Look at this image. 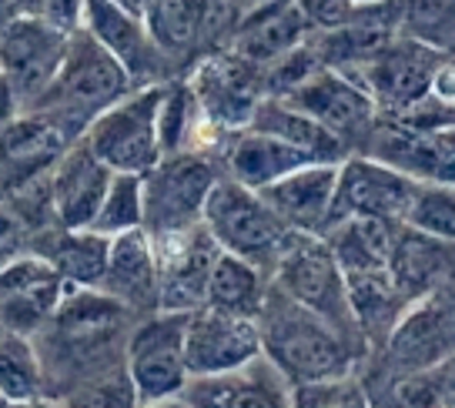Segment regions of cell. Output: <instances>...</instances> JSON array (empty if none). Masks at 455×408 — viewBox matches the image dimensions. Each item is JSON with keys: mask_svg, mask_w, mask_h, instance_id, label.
<instances>
[{"mask_svg": "<svg viewBox=\"0 0 455 408\" xmlns=\"http://www.w3.org/2000/svg\"><path fill=\"white\" fill-rule=\"evenodd\" d=\"M258 328H261V352L291 388L352 379L355 365L352 338H345L315 311L284 298L275 284L268 288L265 308L258 315Z\"/></svg>", "mask_w": 455, "mask_h": 408, "instance_id": "1", "label": "cell"}, {"mask_svg": "<svg viewBox=\"0 0 455 408\" xmlns=\"http://www.w3.org/2000/svg\"><path fill=\"white\" fill-rule=\"evenodd\" d=\"M131 91H138V87L131 84L128 71L81 28L74 30L71 47H68V57L57 71L54 84L37 100L34 111L54 117L74 141H81L91 121L114 108L121 98H128Z\"/></svg>", "mask_w": 455, "mask_h": 408, "instance_id": "2", "label": "cell"}, {"mask_svg": "<svg viewBox=\"0 0 455 408\" xmlns=\"http://www.w3.org/2000/svg\"><path fill=\"white\" fill-rule=\"evenodd\" d=\"M164 84L138 87L114 108L98 114L81 141L111 174H138L161 164V138H157V111H161Z\"/></svg>", "mask_w": 455, "mask_h": 408, "instance_id": "3", "label": "cell"}, {"mask_svg": "<svg viewBox=\"0 0 455 408\" xmlns=\"http://www.w3.org/2000/svg\"><path fill=\"white\" fill-rule=\"evenodd\" d=\"M271 284L284 298H291L295 305L315 311L318 318H325L345 338H352V332H358L341 268L325 238L291 231L282 254H278V261L271 268Z\"/></svg>", "mask_w": 455, "mask_h": 408, "instance_id": "4", "label": "cell"}, {"mask_svg": "<svg viewBox=\"0 0 455 408\" xmlns=\"http://www.w3.org/2000/svg\"><path fill=\"white\" fill-rule=\"evenodd\" d=\"M201 225L208 228V235L221 252L251 261L261 271L268 265L275 268L284 241L291 235L282 218L265 204V197L231 178L214 184Z\"/></svg>", "mask_w": 455, "mask_h": 408, "instance_id": "5", "label": "cell"}, {"mask_svg": "<svg viewBox=\"0 0 455 408\" xmlns=\"http://www.w3.org/2000/svg\"><path fill=\"white\" fill-rule=\"evenodd\" d=\"M71 37V30L57 28L34 4L20 7L0 28V71L14 91L20 114L34 111L37 100L51 91L57 71L68 57Z\"/></svg>", "mask_w": 455, "mask_h": 408, "instance_id": "6", "label": "cell"}, {"mask_svg": "<svg viewBox=\"0 0 455 408\" xmlns=\"http://www.w3.org/2000/svg\"><path fill=\"white\" fill-rule=\"evenodd\" d=\"M218 181H221L218 168L208 155L185 151V155L161 157V164L141 178L144 231L151 238H168V235L198 228L208 195Z\"/></svg>", "mask_w": 455, "mask_h": 408, "instance_id": "7", "label": "cell"}, {"mask_svg": "<svg viewBox=\"0 0 455 408\" xmlns=\"http://www.w3.org/2000/svg\"><path fill=\"white\" fill-rule=\"evenodd\" d=\"M185 328L188 315L157 311L148 315L124 341V372L141 405L185 395L191 381L185 362Z\"/></svg>", "mask_w": 455, "mask_h": 408, "instance_id": "8", "label": "cell"}, {"mask_svg": "<svg viewBox=\"0 0 455 408\" xmlns=\"http://www.w3.org/2000/svg\"><path fill=\"white\" fill-rule=\"evenodd\" d=\"M185 84L191 87L198 117L218 134L248 131L258 104L268 98L265 71L235 57L231 51L204 57Z\"/></svg>", "mask_w": 455, "mask_h": 408, "instance_id": "9", "label": "cell"}, {"mask_svg": "<svg viewBox=\"0 0 455 408\" xmlns=\"http://www.w3.org/2000/svg\"><path fill=\"white\" fill-rule=\"evenodd\" d=\"M415 191H419V181L375 157H345L339 164V188H335L328 231L355 218L385 221L395 228L405 225Z\"/></svg>", "mask_w": 455, "mask_h": 408, "instance_id": "10", "label": "cell"}, {"mask_svg": "<svg viewBox=\"0 0 455 408\" xmlns=\"http://www.w3.org/2000/svg\"><path fill=\"white\" fill-rule=\"evenodd\" d=\"M385 341L392 375L445 365L455 355V282L412 301Z\"/></svg>", "mask_w": 455, "mask_h": 408, "instance_id": "11", "label": "cell"}, {"mask_svg": "<svg viewBox=\"0 0 455 408\" xmlns=\"http://www.w3.org/2000/svg\"><path fill=\"white\" fill-rule=\"evenodd\" d=\"M261 352V328L255 318L228 315V311L201 308L188 315L185 328V362L195 379H221L255 365Z\"/></svg>", "mask_w": 455, "mask_h": 408, "instance_id": "12", "label": "cell"}, {"mask_svg": "<svg viewBox=\"0 0 455 408\" xmlns=\"http://www.w3.org/2000/svg\"><path fill=\"white\" fill-rule=\"evenodd\" d=\"M157 252V311L195 315L208 301V282L221 258L208 228L198 225L181 235L151 238Z\"/></svg>", "mask_w": 455, "mask_h": 408, "instance_id": "13", "label": "cell"}, {"mask_svg": "<svg viewBox=\"0 0 455 408\" xmlns=\"http://www.w3.org/2000/svg\"><path fill=\"white\" fill-rule=\"evenodd\" d=\"M442 71L439 51L419 41H392L379 57L362 64V74H348L369 91L375 108L388 117L409 111L432 94L435 74Z\"/></svg>", "mask_w": 455, "mask_h": 408, "instance_id": "14", "label": "cell"}, {"mask_svg": "<svg viewBox=\"0 0 455 408\" xmlns=\"http://www.w3.org/2000/svg\"><path fill=\"white\" fill-rule=\"evenodd\" d=\"M284 104H291L295 111L312 117L315 124H322L328 134H335L345 148L352 138L365 134L375 127V100L369 91L358 84L355 77H348L339 68H318L301 81L291 94H284Z\"/></svg>", "mask_w": 455, "mask_h": 408, "instance_id": "15", "label": "cell"}, {"mask_svg": "<svg viewBox=\"0 0 455 408\" xmlns=\"http://www.w3.org/2000/svg\"><path fill=\"white\" fill-rule=\"evenodd\" d=\"M71 144L74 138L54 117L37 111L17 114L11 124L0 127V201L47 178Z\"/></svg>", "mask_w": 455, "mask_h": 408, "instance_id": "16", "label": "cell"}, {"mask_svg": "<svg viewBox=\"0 0 455 408\" xmlns=\"http://www.w3.org/2000/svg\"><path fill=\"white\" fill-rule=\"evenodd\" d=\"M81 28L128 71L134 87L157 84L155 74L161 71L164 54L157 51L151 34L144 28L141 4H117V0H87L84 24Z\"/></svg>", "mask_w": 455, "mask_h": 408, "instance_id": "17", "label": "cell"}, {"mask_svg": "<svg viewBox=\"0 0 455 408\" xmlns=\"http://www.w3.org/2000/svg\"><path fill=\"white\" fill-rule=\"evenodd\" d=\"M68 284L41 254L14 261L0 271V332L34 338L54 322Z\"/></svg>", "mask_w": 455, "mask_h": 408, "instance_id": "18", "label": "cell"}, {"mask_svg": "<svg viewBox=\"0 0 455 408\" xmlns=\"http://www.w3.org/2000/svg\"><path fill=\"white\" fill-rule=\"evenodd\" d=\"M111 178L114 174L87 151L84 141H74L68 148V155L57 161V168L47 174L54 228L91 231L100 204H104V195L111 188Z\"/></svg>", "mask_w": 455, "mask_h": 408, "instance_id": "19", "label": "cell"}, {"mask_svg": "<svg viewBox=\"0 0 455 408\" xmlns=\"http://www.w3.org/2000/svg\"><path fill=\"white\" fill-rule=\"evenodd\" d=\"M339 188V164H308L258 195L295 235H325Z\"/></svg>", "mask_w": 455, "mask_h": 408, "instance_id": "20", "label": "cell"}, {"mask_svg": "<svg viewBox=\"0 0 455 408\" xmlns=\"http://www.w3.org/2000/svg\"><path fill=\"white\" fill-rule=\"evenodd\" d=\"M369 157L409 174L419 184L455 188V131L409 134L392 124H375Z\"/></svg>", "mask_w": 455, "mask_h": 408, "instance_id": "21", "label": "cell"}, {"mask_svg": "<svg viewBox=\"0 0 455 408\" xmlns=\"http://www.w3.org/2000/svg\"><path fill=\"white\" fill-rule=\"evenodd\" d=\"M308 17L301 4H261L248 7L242 24L231 34V54L255 64V68H271L291 51L305 47L308 37Z\"/></svg>", "mask_w": 455, "mask_h": 408, "instance_id": "22", "label": "cell"}, {"mask_svg": "<svg viewBox=\"0 0 455 408\" xmlns=\"http://www.w3.org/2000/svg\"><path fill=\"white\" fill-rule=\"evenodd\" d=\"M185 398L195 408H295V388L268 358L221 379L188 381Z\"/></svg>", "mask_w": 455, "mask_h": 408, "instance_id": "23", "label": "cell"}, {"mask_svg": "<svg viewBox=\"0 0 455 408\" xmlns=\"http://www.w3.org/2000/svg\"><path fill=\"white\" fill-rule=\"evenodd\" d=\"M98 292L128 311L157 315V252L148 231H128L111 238L108 271Z\"/></svg>", "mask_w": 455, "mask_h": 408, "instance_id": "24", "label": "cell"}, {"mask_svg": "<svg viewBox=\"0 0 455 408\" xmlns=\"http://www.w3.org/2000/svg\"><path fill=\"white\" fill-rule=\"evenodd\" d=\"M392 282L409 305L455 282V241L428 238L402 225L392 244Z\"/></svg>", "mask_w": 455, "mask_h": 408, "instance_id": "25", "label": "cell"}, {"mask_svg": "<svg viewBox=\"0 0 455 408\" xmlns=\"http://www.w3.org/2000/svg\"><path fill=\"white\" fill-rule=\"evenodd\" d=\"M308 164H315L312 157H305L301 151L288 148L278 138H268V134L251 131V127L231 134L225 144L228 178L251 188V191H265V188L278 184L295 171L308 168Z\"/></svg>", "mask_w": 455, "mask_h": 408, "instance_id": "26", "label": "cell"}, {"mask_svg": "<svg viewBox=\"0 0 455 408\" xmlns=\"http://www.w3.org/2000/svg\"><path fill=\"white\" fill-rule=\"evenodd\" d=\"M144 7V28L151 34V41L157 44V51L168 54H188L195 44L204 37H212L214 28L231 24L238 28L242 17H221L228 11V4H141Z\"/></svg>", "mask_w": 455, "mask_h": 408, "instance_id": "27", "label": "cell"}, {"mask_svg": "<svg viewBox=\"0 0 455 408\" xmlns=\"http://www.w3.org/2000/svg\"><path fill=\"white\" fill-rule=\"evenodd\" d=\"M34 254H41L47 265L64 278L68 288H94L98 292L108 271L111 238L98 231H60L51 228L34 238Z\"/></svg>", "mask_w": 455, "mask_h": 408, "instance_id": "28", "label": "cell"}, {"mask_svg": "<svg viewBox=\"0 0 455 408\" xmlns=\"http://www.w3.org/2000/svg\"><path fill=\"white\" fill-rule=\"evenodd\" d=\"M251 131H261L268 138H278L288 148L301 151L305 157H312L315 164H341L345 161V144L328 134L322 124H315L312 117H305L301 111H295L291 104H284L282 98H265L258 104L255 117H251Z\"/></svg>", "mask_w": 455, "mask_h": 408, "instance_id": "29", "label": "cell"}, {"mask_svg": "<svg viewBox=\"0 0 455 408\" xmlns=\"http://www.w3.org/2000/svg\"><path fill=\"white\" fill-rule=\"evenodd\" d=\"M268 288L271 284L261 268L221 252L212 271V282H208L204 308L228 311V315H242V318H255L258 322V315L265 308V298H268Z\"/></svg>", "mask_w": 455, "mask_h": 408, "instance_id": "30", "label": "cell"}, {"mask_svg": "<svg viewBox=\"0 0 455 408\" xmlns=\"http://www.w3.org/2000/svg\"><path fill=\"white\" fill-rule=\"evenodd\" d=\"M0 395L11 408L44 402V358L34 338L0 332Z\"/></svg>", "mask_w": 455, "mask_h": 408, "instance_id": "31", "label": "cell"}, {"mask_svg": "<svg viewBox=\"0 0 455 408\" xmlns=\"http://www.w3.org/2000/svg\"><path fill=\"white\" fill-rule=\"evenodd\" d=\"M144 228V191L138 174H114L111 188L104 195L98 218L91 231H98L104 238H117L128 231H141Z\"/></svg>", "mask_w": 455, "mask_h": 408, "instance_id": "32", "label": "cell"}, {"mask_svg": "<svg viewBox=\"0 0 455 408\" xmlns=\"http://www.w3.org/2000/svg\"><path fill=\"white\" fill-rule=\"evenodd\" d=\"M405 228L439 241H455V188L419 184L412 208L405 214Z\"/></svg>", "mask_w": 455, "mask_h": 408, "instance_id": "33", "label": "cell"}, {"mask_svg": "<svg viewBox=\"0 0 455 408\" xmlns=\"http://www.w3.org/2000/svg\"><path fill=\"white\" fill-rule=\"evenodd\" d=\"M371 408H445L442 368L392 375L379 398H369Z\"/></svg>", "mask_w": 455, "mask_h": 408, "instance_id": "34", "label": "cell"}, {"mask_svg": "<svg viewBox=\"0 0 455 408\" xmlns=\"http://www.w3.org/2000/svg\"><path fill=\"white\" fill-rule=\"evenodd\" d=\"M60 408H141L128 372H104L98 379L77 385Z\"/></svg>", "mask_w": 455, "mask_h": 408, "instance_id": "35", "label": "cell"}, {"mask_svg": "<svg viewBox=\"0 0 455 408\" xmlns=\"http://www.w3.org/2000/svg\"><path fill=\"white\" fill-rule=\"evenodd\" d=\"M30 252H34V231L7 201H0V271L28 258Z\"/></svg>", "mask_w": 455, "mask_h": 408, "instance_id": "36", "label": "cell"}, {"mask_svg": "<svg viewBox=\"0 0 455 408\" xmlns=\"http://www.w3.org/2000/svg\"><path fill=\"white\" fill-rule=\"evenodd\" d=\"M442 388H445V408H455V355L442 365Z\"/></svg>", "mask_w": 455, "mask_h": 408, "instance_id": "37", "label": "cell"}, {"mask_svg": "<svg viewBox=\"0 0 455 408\" xmlns=\"http://www.w3.org/2000/svg\"><path fill=\"white\" fill-rule=\"evenodd\" d=\"M141 408H195L191 402H188L185 395H174V398H161V402H148V405Z\"/></svg>", "mask_w": 455, "mask_h": 408, "instance_id": "38", "label": "cell"}, {"mask_svg": "<svg viewBox=\"0 0 455 408\" xmlns=\"http://www.w3.org/2000/svg\"><path fill=\"white\" fill-rule=\"evenodd\" d=\"M0 408H11V405H7V402H4V395H0Z\"/></svg>", "mask_w": 455, "mask_h": 408, "instance_id": "39", "label": "cell"}, {"mask_svg": "<svg viewBox=\"0 0 455 408\" xmlns=\"http://www.w3.org/2000/svg\"><path fill=\"white\" fill-rule=\"evenodd\" d=\"M34 408H51V405H44V402H41V405H34Z\"/></svg>", "mask_w": 455, "mask_h": 408, "instance_id": "40", "label": "cell"}]
</instances>
